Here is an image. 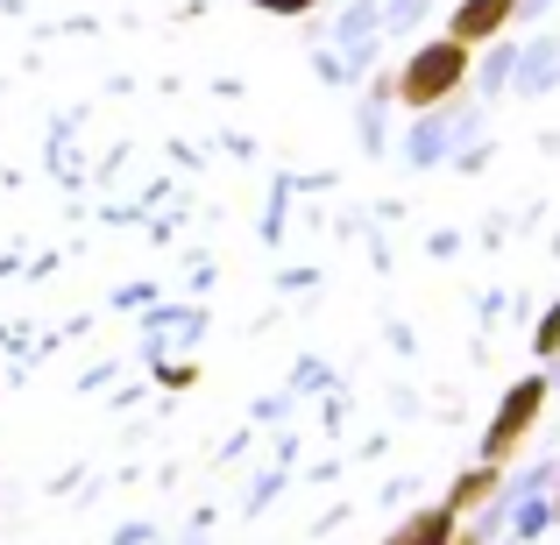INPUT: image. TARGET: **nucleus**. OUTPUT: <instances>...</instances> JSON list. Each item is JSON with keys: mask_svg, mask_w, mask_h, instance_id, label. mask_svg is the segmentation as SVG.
I'll use <instances>...</instances> for the list:
<instances>
[{"mask_svg": "<svg viewBox=\"0 0 560 545\" xmlns=\"http://www.w3.org/2000/svg\"><path fill=\"white\" fill-rule=\"evenodd\" d=\"M462 71H468V43H454V36H440V43H425L419 57H411L405 71H397V99L405 107H440V99L462 85Z\"/></svg>", "mask_w": 560, "mask_h": 545, "instance_id": "nucleus-1", "label": "nucleus"}, {"mask_svg": "<svg viewBox=\"0 0 560 545\" xmlns=\"http://www.w3.org/2000/svg\"><path fill=\"white\" fill-rule=\"evenodd\" d=\"M539 411H547V382H539V376H525L518 390L504 396V411L490 418V433H482V461H490V467H504L511 453L525 447V433L539 425Z\"/></svg>", "mask_w": 560, "mask_h": 545, "instance_id": "nucleus-2", "label": "nucleus"}, {"mask_svg": "<svg viewBox=\"0 0 560 545\" xmlns=\"http://www.w3.org/2000/svg\"><path fill=\"white\" fill-rule=\"evenodd\" d=\"M511 14H518V0H462V14H454V43H482V36H497Z\"/></svg>", "mask_w": 560, "mask_h": 545, "instance_id": "nucleus-3", "label": "nucleus"}, {"mask_svg": "<svg viewBox=\"0 0 560 545\" xmlns=\"http://www.w3.org/2000/svg\"><path fill=\"white\" fill-rule=\"evenodd\" d=\"M454 524H462V518L440 503V510H419L411 524H397V532L383 538V545H447V538H454Z\"/></svg>", "mask_w": 560, "mask_h": 545, "instance_id": "nucleus-4", "label": "nucleus"}, {"mask_svg": "<svg viewBox=\"0 0 560 545\" xmlns=\"http://www.w3.org/2000/svg\"><path fill=\"white\" fill-rule=\"evenodd\" d=\"M497 482H504V467H476V475H468V482H462V489H454V496H447V510H454V518H462V510H476V503H482V496H490V489H497Z\"/></svg>", "mask_w": 560, "mask_h": 545, "instance_id": "nucleus-5", "label": "nucleus"}, {"mask_svg": "<svg viewBox=\"0 0 560 545\" xmlns=\"http://www.w3.org/2000/svg\"><path fill=\"white\" fill-rule=\"evenodd\" d=\"M533 355H560V305L547 319H539V341H533Z\"/></svg>", "mask_w": 560, "mask_h": 545, "instance_id": "nucleus-6", "label": "nucleus"}, {"mask_svg": "<svg viewBox=\"0 0 560 545\" xmlns=\"http://www.w3.org/2000/svg\"><path fill=\"white\" fill-rule=\"evenodd\" d=\"M256 8H277V14H313L319 0H256Z\"/></svg>", "mask_w": 560, "mask_h": 545, "instance_id": "nucleus-7", "label": "nucleus"}, {"mask_svg": "<svg viewBox=\"0 0 560 545\" xmlns=\"http://www.w3.org/2000/svg\"><path fill=\"white\" fill-rule=\"evenodd\" d=\"M447 545H476V538H468V532H454V538H447Z\"/></svg>", "mask_w": 560, "mask_h": 545, "instance_id": "nucleus-8", "label": "nucleus"}]
</instances>
